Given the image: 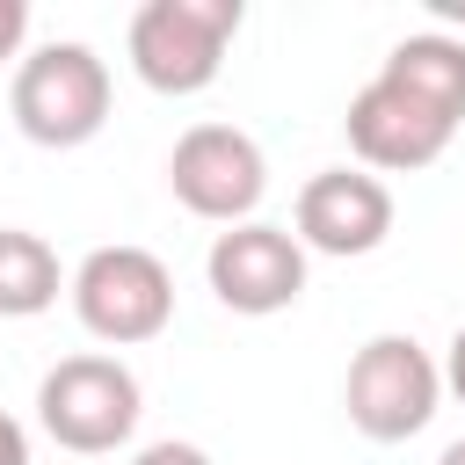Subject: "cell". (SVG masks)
I'll return each instance as SVG.
<instances>
[{"instance_id":"12","label":"cell","mask_w":465,"mask_h":465,"mask_svg":"<svg viewBox=\"0 0 465 465\" xmlns=\"http://www.w3.org/2000/svg\"><path fill=\"white\" fill-rule=\"evenodd\" d=\"M131 465H211V450H203V443H182V436H160V443H145Z\"/></svg>"},{"instance_id":"6","label":"cell","mask_w":465,"mask_h":465,"mask_svg":"<svg viewBox=\"0 0 465 465\" xmlns=\"http://www.w3.org/2000/svg\"><path fill=\"white\" fill-rule=\"evenodd\" d=\"M167 189L189 218L247 225L269 196V160L240 124H189L167 153Z\"/></svg>"},{"instance_id":"14","label":"cell","mask_w":465,"mask_h":465,"mask_svg":"<svg viewBox=\"0 0 465 465\" xmlns=\"http://www.w3.org/2000/svg\"><path fill=\"white\" fill-rule=\"evenodd\" d=\"M436 371H443V392H458V407H465V327L450 334V349H443Z\"/></svg>"},{"instance_id":"16","label":"cell","mask_w":465,"mask_h":465,"mask_svg":"<svg viewBox=\"0 0 465 465\" xmlns=\"http://www.w3.org/2000/svg\"><path fill=\"white\" fill-rule=\"evenodd\" d=\"M436 465H465V436H458V443H450V450H443Z\"/></svg>"},{"instance_id":"2","label":"cell","mask_w":465,"mask_h":465,"mask_svg":"<svg viewBox=\"0 0 465 465\" xmlns=\"http://www.w3.org/2000/svg\"><path fill=\"white\" fill-rule=\"evenodd\" d=\"M7 109H15V131L29 145H51V153L87 145L109 124V65H102V51L94 44H73V36L36 44L15 65Z\"/></svg>"},{"instance_id":"15","label":"cell","mask_w":465,"mask_h":465,"mask_svg":"<svg viewBox=\"0 0 465 465\" xmlns=\"http://www.w3.org/2000/svg\"><path fill=\"white\" fill-rule=\"evenodd\" d=\"M0 465H29V429L0 407Z\"/></svg>"},{"instance_id":"10","label":"cell","mask_w":465,"mask_h":465,"mask_svg":"<svg viewBox=\"0 0 465 465\" xmlns=\"http://www.w3.org/2000/svg\"><path fill=\"white\" fill-rule=\"evenodd\" d=\"M385 80H400L407 94H421L429 109H443L450 124H465V36L450 29H421V36H400L378 65Z\"/></svg>"},{"instance_id":"9","label":"cell","mask_w":465,"mask_h":465,"mask_svg":"<svg viewBox=\"0 0 465 465\" xmlns=\"http://www.w3.org/2000/svg\"><path fill=\"white\" fill-rule=\"evenodd\" d=\"M291 240H298L305 254H334V262L378 254V247L392 240V189H385L371 167H320V174L298 189Z\"/></svg>"},{"instance_id":"13","label":"cell","mask_w":465,"mask_h":465,"mask_svg":"<svg viewBox=\"0 0 465 465\" xmlns=\"http://www.w3.org/2000/svg\"><path fill=\"white\" fill-rule=\"evenodd\" d=\"M29 44V0H0V58H22Z\"/></svg>"},{"instance_id":"8","label":"cell","mask_w":465,"mask_h":465,"mask_svg":"<svg viewBox=\"0 0 465 465\" xmlns=\"http://www.w3.org/2000/svg\"><path fill=\"white\" fill-rule=\"evenodd\" d=\"M349 153L371 167V174H421V167H436L443 160V145L458 138V124L443 116V109H429L421 94H407L400 80H385V73H371L363 87H356V102H349Z\"/></svg>"},{"instance_id":"3","label":"cell","mask_w":465,"mask_h":465,"mask_svg":"<svg viewBox=\"0 0 465 465\" xmlns=\"http://www.w3.org/2000/svg\"><path fill=\"white\" fill-rule=\"evenodd\" d=\"M240 0H145L124 29L131 73L153 94H203L225 65V44L240 36Z\"/></svg>"},{"instance_id":"5","label":"cell","mask_w":465,"mask_h":465,"mask_svg":"<svg viewBox=\"0 0 465 465\" xmlns=\"http://www.w3.org/2000/svg\"><path fill=\"white\" fill-rule=\"evenodd\" d=\"M341 407H349V429L371 436V443H407L436 421L443 407V371L436 356L414 341V334H371L356 356H349V378H341Z\"/></svg>"},{"instance_id":"11","label":"cell","mask_w":465,"mask_h":465,"mask_svg":"<svg viewBox=\"0 0 465 465\" xmlns=\"http://www.w3.org/2000/svg\"><path fill=\"white\" fill-rule=\"evenodd\" d=\"M58 291H65V269L51 240L29 225H0V320H36L58 305Z\"/></svg>"},{"instance_id":"4","label":"cell","mask_w":465,"mask_h":465,"mask_svg":"<svg viewBox=\"0 0 465 465\" xmlns=\"http://www.w3.org/2000/svg\"><path fill=\"white\" fill-rule=\"evenodd\" d=\"M138 407H145V392H138L131 363H124V356H102V349L58 356V363L44 371V385H36V421H44V436H51L58 450H73V458H102V450L131 443Z\"/></svg>"},{"instance_id":"1","label":"cell","mask_w":465,"mask_h":465,"mask_svg":"<svg viewBox=\"0 0 465 465\" xmlns=\"http://www.w3.org/2000/svg\"><path fill=\"white\" fill-rule=\"evenodd\" d=\"M65 298L94 341L138 349V341H160L174 320V269L138 240H109V247L80 254V269L65 276Z\"/></svg>"},{"instance_id":"7","label":"cell","mask_w":465,"mask_h":465,"mask_svg":"<svg viewBox=\"0 0 465 465\" xmlns=\"http://www.w3.org/2000/svg\"><path fill=\"white\" fill-rule=\"evenodd\" d=\"M203 276H211V298L240 320H269V312H291L305 298V247L291 240V225H269V218H247V225H225L203 254Z\"/></svg>"}]
</instances>
